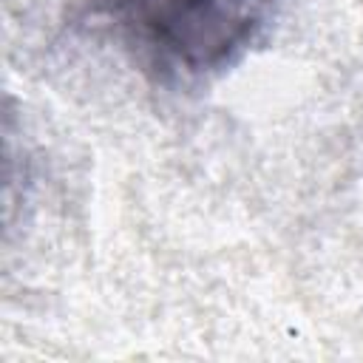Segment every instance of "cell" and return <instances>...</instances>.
<instances>
[{"instance_id":"1","label":"cell","mask_w":363,"mask_h":363,"mask_svg":"<svg viewBox=\"0 0 363 363\" xmlns=\"http://www.w3.org/2000/svg\"><path fill=\"white\" fill-rule=\"evenodd\" d=\"M82 14L164 85L210 79L238 62L278 0H79Z\"/></svg>"}]
</instances>
